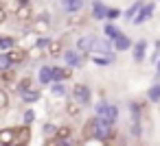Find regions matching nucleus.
Instances as JSON below:
<instances>
[{
    "label": "nucleus",
    "instance_id": "f257e3e1",
    "mask_svg": "<svg viewBox=\"0 0 160 146\" xmlns=\"http://www.w3.org/2000/svg\"><path fill=\"white\" fill-rule=\"evenodd\" d=\"M86 137H94V139H99V142H108L112 135H114V131H112V122H108V120H103L101 116H97V118H92L88 124H86Z\"/></svg>",
    "mask_w": 160,
    "mask_h": 146
},
{
    "label": "nucleus",
    "instance_id": "f03ea898",
    "mask_svg": "<svg viewBox=\"0 0 160 146\" xmlns=\"http://www.w3.org/2000/svg\"><path fill=\"white\" fill-rule=\"evenodd\" d=\"M97 116H101L103 120H108V122H116V118H118V109H116V105H110V103H99L97 105Z\"/></svg>",
    "mask_w": 160,
    "mask_h": 146
},
{
    "label": "nucleus",
    "instance_id": "7ed1b4c3",
    "mask_svg": "<svg viewBox=\"0 0 160 146\" xmlns=\"http://www.w3.org/2000/svg\"><path fill=\"white\" fill-rule=\"evenodd\" d=\"M72 100H77L79 105H90V100H92L90 87L83 85V83H77V85L72 87Z\"/></svg>",
    "mask_w": 160,
    "mask_h": 146
},
{
    "label": "nucleus",
    "instance_id": "20e7f679",
    "mask_svg": "<svg viewBox=\"0 0 160 146\" xmlns=\"http://www.w3.org/2000/svg\"><path fill=\"white\" fill-rule=\"evenodd\" d=\"M153 9H156V5H153V2L142 5V7H140V11L136 13V18H134L132 22H134V24H142V22H147V20L153 16Z\"/></svg>",
    "mask_w": 160,
    "mask_h": 146
},
{
    "label": "nucleus",
    "instance_id": "39448f33",
    "mask_svg": "<svg viewBox=\"0 0 160 146\" xmlns=\"http://www.w3.org/2000/svg\"><path fill=\"white\" fill-rule=\"evenodd\" d=\"M94 35H83V37H79L77 39V50L79 52H90L92 50V46H94Z\"/></svg>",
    "mask_w": 160,
    "mask_h": 146
},
{
    "label": "nucleus",
    "instance_id": "423d86ee",
    "mask_svg": "<svg viewBox=\"0 0 160 146\" xmlns=\"http://www.w3.org/2000/svg\"><path fill=\"white\" fill-rule=\"evenodd\" d=\"M64 59H66V66H70V68H81V63H83V59L77 50H66Z\"/></svg>",
    "mask_w": 160,
    "mask_h": 146
},
{
    "label": "nucleus",
    "instance_id": "0eeeda50",
    "mask_svg": "<svg viewBox=\"0 0 160 146\" xmlns=\"http://www.w3.org/2000/svg\"><path fill=\"white\" fill-rule=\"evenodd\" d=\"M112 44H114V50H118V52H123V50H129V48L134 46V44H132V39H129L127 35H123V33H121L116 39H112Z\"/></svg>",
    "mask_w": 160,
    "mask_h": 146
},
{
    "label": "nucleus",
    "instance_id": "6e6552de",
    "mask_svg": "<svg viewBox=\"0 0 160 146\" xmlns=\"http://www.w3.org/2000/svg\"><path fill=\"white\" fill-rule=\"evenodd\" d=\"M114 48L112 42L108 39H94V46H92V52H101V55H110V50Z\"/></svg>",
    "mask_w": 160,
    "mask_h": 146
},
{
    "label": "nucleus",
    "instance_id": "1a4fd4ad",
    "mask_svg": "<svg viewBox=\"0 0 160 146\" xmlns=\"http://www.w3.org/2000/svg\"><path fill=\"white\" fill-rule=\"evenodd\" d=\"M132 50H134V61H142L145 59V52H147V42L145 39H140V42H136L134 46H132Z\"/></svg>",
    "mask_w": 160,
    "mask_h": 146
},
{
    "label": "nucleus",
    "instance_id": "9d476101",
    "mask_svg": "<svg viewBox=\"0 0 160 146\" xmlns=\"http://www.w3.org/2000/svg\"><path fill=\"white\" fill-rule=\"evenodd\" d=\"M0 144L2 146L16 144V129H2L0 131Z\"/></svg>",
    "mask_w": 160,
    "mask_h": 146
},
{
    "label": "nucleus",
    "instance_id": "9b49d317",
    "mask_svg": "<svg viewBox=\"0 0 160 146\" xmlns=\"http://www.w3.org/2000/svg\"><path fill=\"white\" fill-rule=\"evenodd\" d=\"M31 139V129L24 124V126H20V129H16V144H27Z\"/></svg>",
    "mask_w": 160,
    "mask_h": 146
},
{
    "label": "nucleus",
    "instance_id": "f8f14e48",
    "mask_svg": "<svg viewBox=\"0 0 160 146\" xmlns=\"http://www.w3.org/2000/svg\"><path fill=\"white\" fill-rule=\"evenodd\" d=\"M105 16H108V7H105L103 2H99V0H94V2H92V18L103 20Z\"/></svg>",
    "mask_w": 160,
    "mask_h": 146
},
{
    "label": "nucleus",
    "instance_id": "ddd939ff",
    "mask_svg": "<svg viewBox=\"0 0 160 146\" xmlns=\"http://www.w3.org/2000/svg\"><path fill=\"white\" fill-rule=\"evenodd\" d=\"M83 9V0H64V11L66 13H77Z\"/></svg>",
    "mask_w": 160,
    "mask_h": 146
},
{
    "label": "nucleus",
    "instance_id": "4468645a",
    "mask_svg": "<svg viewBox=\"0 0 160 146\" xmlns=\"http://www.w3.org/2000/svg\"><path fill=\"white\" fill-rule=\"evenodd\" d=\"M31 13H33V11H31V5L27 2V5H20V7H18L16 18H18V20H22V22H27V20H31Z\"/></svg>",
    "mask_w": 160,
    "mask_h": 146
},
{
    "label": "nucleus",
    "instance_id": "2eb2a0df",
    "mask_svg": "<svg viewBox=\"0 0 160 146\" xmlns=\"http://www.w3.org/2000/svg\"><path fill=\"white\" fill-rule=\"evenodd\" d=\"M9 57H11L13 66H18V63H22V61L27 59V52H24L22 48H16V46H13V48L9 50Z\"/></svg>",
    "mask_w": 160,
    "mask_h": 146
},
{
    "label": "nucleus",
    "instance_id": "dca6fc26",
    "mask_svg": "<svg viewBox=\"0 0 160 146\" xmlns=\"http://www.w3.org/2000/svg\"><path fill=\"white\" fill-rule=\"evenodd\" d=\"M40 83H42V85H48V83H53V68H48V66H42V70H40Z\"/></svg>",
    "mask_w": 160,
    "mask_h": 146
},
{
    "label": "nucleus",
    "instance_id": "f3484780",
    "mask_svg": "<svg viewBox=\"0 0 160 146\" xmlns=\"http://www.w3.org/2000/svg\"><path fill=\"white\" fill-rule=\"evenodd\" d=\"M33 29H35L38 33H44V31H48V16H40V18L33 22Z\"/></svg>",
    "mask_w": 160,
    "mask_h": 146
},
{
    "label": "nucleus",
    "instance_id": "a211bd4d",
    "mask_svg": "<svg viewBox=\"0 0 160 146\" xmlns=\"http://www.w3.org/2000/svg\"><path fill=\"white\" fill-rule=\"evenodd\" d=\"M70 76V68H53V81H66Z\"/></svg>",
    "mask_w": 160,
    "mask_h": 146
},
{
    "label": "nucleus",
    "instance_id": "6ab92c4d",
    "mask_svg": "<svg viewBox=\"0 0 160 146\" xmlns=\"http://www.w3.org/2000/svg\"><path fill=\"white\" fill-rule=\"evenodd\" d=\"M147 98H149L151 103H158V100H160V83H153V85L147 89Z\"/></svg>",
    "mask_w": 160,
    "mask_h": 146
},
{
    "label": "nucleus",
    "instance_id": "aec40b11",
    "mask_svg": "<svg viewBox=\"0 0 160 146\" xmlns=\"http://www.w3.org/2000/svg\"><path fill=\"white\" fill-rule=\"evenodd\" d=\"M103 33H105V37H110V39H116V37L121 35V31H118L112 22H108V24L103 26Z\"/></svg>",
    "mask_w": 160,
    "mask_h": 146
},
{
    "label": "nucleus",
    "instance_id": "412c9836",
    "mask_svg": "<svg viewBox=\"0 0 160 146\" xmlns=\"http://www.w3.org/2000/svg\"><path fill=\"white\" fill-rule=\"evenodd\" d=\"M92 61H94L97 66H110V63L114 61V57H112V55H92Z\"/></svg>",
    "mask_w": 160,
    "mask_h": 146
},
{
    "label": "nucleus",
    "instance_id": "4be33fe9",
    "mask_svg": "<svg viewBox=\"0 0 160 146\" xmlns=\"http://www.w3.org/2000/svg\"><path fill=\"white\" fill-rule=\"evenodd\" d=\"M22 100L24 103H35V100H40V92L38 89H24L22 92Z\"/></svg>",
    "mask_w": 160,
    "mask_h": 146
},
{
    "label": "nucleus",
    "instance_id": "5701e85b",
    "mask_svg": "<svg viewBox=\"0 0 160 146\" xmlns=\"http://www.w3.org/2000/svg\"><path fill=\"white\" fill-rule=\"evenodd\" d=\"M140 7H142V2H140V0H136V2L127 9V13H123V16H125V20H134V18H136V13L140 11Z\"/></svg>",
    "mask_w": 160,
    "mask_h": 146
},
{
    "label": "nucleus",
    "instance_id": "b1692460",
    "mask_svg": "<svg viewBox=\"0 0 160 146\" xmlns=\"http://www.w3.org/2000/svg\"><path fill=\"white\" fill-rule=\"evenodd\" d=\"M11 68H13V61H11L9 52L0 55V72H5V70H11Z\"/></svg>",
    "mask_w": 160,
    "mask_h": 146
},
{
    "label": "nucleus",
    "instance_id": "393cba45",
    "mask_svg": "<svg viewBox=\"0 0 160 146\" xmlns=\"http://www.w3.org/2000/svg\"><path fill=\"white\" fill-rule=\"evenodd\" d=\"M51 94H53V96H66V87L62 85V81H53V85H51Z\"/></svg>",
    "mask_w": 160,
    "mask_h": 146
},
{
    "label": "nucleus",
    "instance_id": "a878e982",
    "mask_svg": "<svg viewBox=\"0 0 160 146\" xmlns=\"http://www.w3.org/2000/svg\"><path fill=\"white\" fill-rule=\"evenodd\" d=\"M13 46H16L13 37H0V48H2V50H11Z\"/></svg>",
    "mask_w": 160,
    "mask_h": 146
},
{
    "label": "nucleus",
    "instance_id": "bb28decb",
    "mask_svg": "<svg viewBox=\"0 0 160 146\" xmlns=\"http://www.w3.org/2000/svg\"><path fill=\"white\" fill-rule=\"evenodd\" d=\"M48 52H51V57H59L62 55V42H51Z\"/></svg>",
    "mask_w": 160,
    "mask_h": 146
},
{
    "label": "nucleus",
    "instance_id": "cd10ccee",
    "mask_svg": "<svg viewBox=\"0 0 160 146\" xmlns=\"http://www.w3.org/2000/svg\"><path fill=\"white\" fill-rule=\"evenodd\" d=\"M57 129H59V126H55V124H48V122H46V124H44V135L53 139V137L57 135Z\"/></svg>",
    "mask_w": 160,
    "mask_h": 146
},
{
    "label": "nucleus",
    "instance_id": "c85d7f7f",
    "mask_svg": "<svg viewBox=\"0 0 160 146\" xmlns=\"http://www.w3.org/2000/svg\"><path fill=\"white\" fill-rule=\"evenodd\" d=\"M66 111H68L70 116H77V113H79V103H77V100H70V103L66 105Z\"/></svg>",
    "mask_w": 160,
    "mask_h": 146
},
{
    "label": "nucleus",
    "instance_id": "c756f323",
    "mask_svg": "<svg viewBox=\"0 0 160 146\" xmlns=\"http://www.w3.org/2000/svg\"><path fill=\"white\" fill-rule=\"evenodd\" d=\"M121 16H123V13H121V9H114V7L110 9V7H108V16H105L108 20H116V18H121Z\"/></svg>",
    "mask_w": 160,
    "mask_h": 146
},
{
    "label": "nucleus",
    "instance_id": "7c9ffc66",
    "mask_svg": "<svg viewBox=\"0 0 160 146\" xmlns=\"http://www.w3.org/2000/svg\"><path fill=\"white\" fill-rule=\"evenodd\" d=\"M7 105H9V96H7V92H5V89H0V111H2Z\"/></svg>",
    "mask_w": 160,
    "mask_h": 146
},
{
    "label": "nucleus",
    "instance_id": "2f4dec72",
    "mask_svg": "<svg viewBox=\"0 0 160 146\" xmlns=\"http://www.w3.org/2000/svg\"><path fill=\"white\" fill-rule=\"evenodd\" d=\"M22 118H24V124H31V122L35 120V111H33V109H29V111H24V116H22Z\"/></svg>",
    "mask_w": 160,
    "mask_h": 146
},
{
    "label": "nucleus",
    "instance_id": "473e14b6",
    "mask_svg": "<svg viewBox=\"0 0 160 146\" xmlns=\"http://www.w3.org/2000/svg\"><path fill=\"white\" fill-rule=\"evenodd\" d=\"M35 46H38V48H42V50H44V48H48V46H51V39H48V37H40V39H38V44H35Z\"/></svg>",
    "mask_w": 160,
    "mask_h": 146
},
{
    "label": "nucleus",
    "instance_id": "72a5a7b5",
    "mask_svg": "<svg viewBox=\"0 0 160 146\" xmlns=\"http://www.w3.org/2000/svg\"><path fill=\"white\" fill-rule=\"evenodd\" d=\"M18 89H20V92L31 89V79H22V81H20V85H18Z\"/></svg>",
    "mask_w": 160,
    "mask_h": 146
},
{
    "label": "nucleus",
    "instance_id": "f704fd0d",
    "mask_svg": "<svg viewBox=\"0 0 160 146\" xmlns=\"http://www.w3.org/2000/svg\"><path fill=\"white\" fill-rule=\"evenodd\" d=\"M158 55H160V39L156 42V50H153V55H151V61H158Z\"/></svg>",
    "mask_w": 160,
    "mask_h": 146
},
{
    "label": "nucleus",
    "instance_id": "c9c22d12",
    "mask_svg": "<svg viewBox=\"0 0 160 146\" xmlns=\"http://www.w3.org/2000/svg\"><path fill=\"white\" fill-rule=\"evenodd\" d=\"M5 20H7V11H5L2 7H0V24H2Z\"/></svg>",
    "mask_w": 160,
    "mask_h": 146
},
{
    "label": "nucleus",
    "instance_id": "e433bc0d",
    "mask_svg": "<svg viewBox=\"0 0 160 146\" xmlns=\"http://www.w3.org/2000/svg\"><path fill=\"white\" fill-rule=\"evenodd\" d=\"M18 2H20V5H27V2H31V0H18Z\"/></svg>",
    "mask_w": 160,
    "mask_h": 146
},
{
    "label": "nucleus",
    "instance_id": "4c0bfd02",
    "mask_svg": "<svg viewBox=\"0 0 160 146\" xmlns=\"http://www.w3.org/2000/svg\"><path fill=\"white\" fill-rule=\"evenodd\" d=\"M158 74H160V61H158Z\"/></svg>",
    "mask_w": 160,
    "mask_h": 146
}]
</instances>
